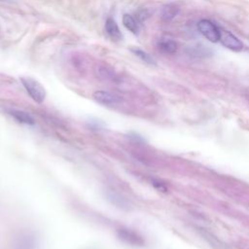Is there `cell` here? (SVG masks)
I'll use <instances>...</instances> for the list:
<instances>
[{
	"label": "cell",
	"mask_w": 249,
	"mask_h": 249,
	"mask_svg": "<svg viewBox=\"0 0 249 249\" xmlns=\"http://www.w3.org/2000/svg\"><path fill=\"white\" fill-rule=\"evenodd\" d=\"M20 82L29 96L37 103H42L46 98V89L35 79L30 77H21Z\"/></svg>",
	"instance_id": "cell-1"
},
{
	"label": "cell",
	"mask_w": 249,
	"mask_h": 249,
	"mask_svg": "<svg viewBox=\"0 0 249 249\" xmlns=\"http://www.w3.org/2000/svg\"><path fill=\"white\" fill-rule=\"evenodd\" d=\"M197 30L210 42L216 43L220 40V29L209 19H200L197 22Z\"/></svg>",
	"instance_id": "cell-2"
},
{
	"label": "cell",
	"mask_w": 249,
	"mask_h": 249,
	"mask_svg": "<svg viewBox=\"0 0 249 249\" xmlns=\"http://www.w3.org/2000/svg\"><path fill=\"white\" fill-rule=\"evenodd\" d=\"M37 237L32 231H22L14 239L12 249H36Z\"/></svg>",
	"instance_id": "cell-3"
},
{
	"label": "cell",
	"mask_w": 249,
	"mask_h": 249,
	"mask_svg": "<svg viewBox=\"0 0 249 249\" xmlns=\"http://www.w3.org/2000/svg\"><path fill=\"white\" fill-rule=\"evenodd\" d=\"M117 236L123 242L131 246H141L144 240L141 235H139L135 231L126 227H121L117 230Z\"/></svg>",
	"instance_id": "cell-4"
},
{
	"label": "cell",
	"mask_w": 249,
	"mask_h": 249,
	"mask_svg": "<svg viewBox=\"0 0 249 249\" xmlns=\"http://www.w3.org/2000/svg\"><path fill=\"white\" fill-rule=\"evenodd\" d=\"M92 97L96 102L105 106H116L124 101L121 95L107 90H96L93 92Z\"/></svg>",
	"instance_id": "cell-5"
},
{
	"label": "cell",
	"mask_w": 249,
	"mask_h": 249,
	"mask_svg": "<svg viewBox=\"0 0 249 249\" xmlns=\"http://www.w3.org/2000/svg\"><path fill=\"white\" fill-rule=\"evenodd\" d=\"M221 44L233 51V52H240L243 49V43L231 32L224 29H220V40Z\"/></svg>",
	"instance_id": "cell-6"
},
{
	"label": "cell",
	"mask_w": 249,
	"mask_h": 249,
	"mask_svg": "<svg viewBox=\"0 0 249 249\" xmlns=\"http://www.w3.org/2000/svg\"><path fill=\"white\" fill-rule=\"evenodd\" d=\"M105 196L106 199L115 207L122 209V210H128L130 207V204L128 200L120 194L119 192L113 190V189H106L105 190Z\"/></svg>",
	"instance_id": "cell-7"
},
{
	"label": "cell",
	"mask_w": 249,
	"mask_h": 249,
	"mask_svg": "<svg viewBox=\"0 0 249 249\" xmlns=\"http://www.w3.org/2000/svg\"><path fill=\"white\" fill-rule=\"evenodd\" d=\"M94 73L95 76L102 81H116L117 78V74L115 72V70L108 64L106 63H99L95 66L94 69Z\"/></svg>",
	"instance_id": "cell-8"
},
{
	"label": "cell",
	"mask_w": 249,
	"mask_h": 249,
	"mask_svg": "<svg viewBox=\"0 0 249 249\" xmlns=\"http://www.w3.org/2000/svg\"><path fill=\"white\" fill-rule=\"evenodd\" d=\"M8 114L10 116H12L17 122L23 124H27V125H34L35 124V120L33 119V117L23 111V110H19V109H9L7 110Z\"/></svg>",
	"instance_id": "cell-9"
},
{
	"label": "cell",
	"mask_w": 249,
	"mask_h": 249,
	"mask_svg": "<svg viewBox=\"0 0 249 249\" xmlns=\"http://www.w3.org/2000/svg\"><path fill=\"white\" fill-rule=\"evenodd\" d=\"M105 30H106V33L108 34V36L113 40V41H116V42H119V41H122L124 36H123V33L121 32L117 22L115 19H113L112 18H108L106 19V22H105Z\"/></svg>",
	"instance_id": "cell-10"
},
{
	"label": "cell",
	"mask_w": 249,
	"mask_h": 249,
	"mask_svg": "<svg viewBox=\"0 0 249 249\" xmlns=\"http://www.w3.org/2000/svg\"><path fill=\"white\" fill-rule=\"evenodd\" d=\"M186 53L195 58H203L211 54V51L204 45L196 44L193 46H188L186 48Z\"/></svg>",
	"instance_id": "cell-11"
},
{
	"label": "cell",
	"mask_w": 249,
	"mask_h": 249,
	"mask_svg": "<svg viewBox=\"0 0 249 249\" xmlns=\"http://www.w3.org/2000/svg\"><path fill=\"white\" fill-rule=\"evenodd\" d=\"M179 13V7L174 3H168L162 6L160 10V18L163 21L172 20Z\"/></svg>",
	"instance_id": "cell-12"
},
{
	"label": "cell",
	"mask_w": 249,
	"mask_h": 249,
	"mask_svg": "<svg viewBox=\"0 0 249 249\" xmlns=\"http://www.w3.org/2000/svg\"><path fill=\"white\" fill-rule=\"evenodd\" d=\"M158 49L161 53L173 54L177 52L178 45L172 39H161L158 43Z\"/></svg>",
	"instance_id": "cell-13"
},
{
	"label": "cell",
	"mask_w": 249,
	"mask_h": 249,
	"mask_svg": "<svg viewBox=\"0 0 249 249\" xmlns=\"http://www.w3.org/2000/svg\"><path fill=\"white\" fill-rule=\"evenodd\" d=\"M123 24L124 25V27L126 29H128L131 33H133L135 35H137L140 31L139 24H138L137 20L131 15L124 14L123 16Z\"/></svg>",
	"instance_id": "cell-14"
},
{
	"label": "cell",
	"mask_w": 249,
	"mask_h": 249,
	"mask_svg": "<svg viewBox=\"0 0 249 249\" xmlns=\"http://www.w3.org/2000/svg\"><path fill=\"white\" fill-rule=\"evenodd\" d=\"M130 51H131L137 57H139L142 61H144L145 63L151 64V65H155V64H156L155 59H154L149 53H147L146 52H144L143 50H141V49H139V48H132Z\"/></svg>",
	"instance_id": "cell-15"
},
{
	"label": "cell",
	"mask_w": 249,
	"mask_h": 249,
	"mask_svg": "<svg viewBox=\"0 0 249 249\" xmlns=\"http://www.w3.org/2000/svg\"><path fill=\"white\" fill-rule=\"evenodd\" d=\"M153 185H154V187L156 188V189H158L159 191H160V192H166V190H167V188H166V186L163 184V183H161V182H159V181H153Z\"/></svg>",
	"instance_id": "cell-16"
},
{
	"label": "cell",
	"mask_w": 249,
	"mask_h": 249,
	"mask_svg": "<svg viewBox=\"0 0 249 249\" xmlns=\"http://www.w3.org/2000/svg\"><path fill=\"white\" fill-rule=\"evenodd\" d=\"M150 17V13L147 11V10H142L141 12H139V14H138V16H137V18H138V19L140 20V21H143V20H145L147 18H149Z\"/></svg>",
	"instance_id": "cell-17"
},
{
	"label": "cell",
	"mask_w": 249,
	"mask_h": 249,
	"mask_svg": "<svg viewBox=\"0 0 249 249\" xmlns=\"http://www.w3.org/2000/svg\"><path fill=\"white\" fill-rule=\"evenodd\" d=\"M0 1H4V2H12V0H0Z\"/></svg>",
	"instance_id": "cell-18"
}]
</instances>
